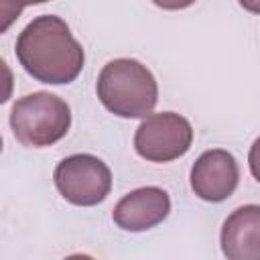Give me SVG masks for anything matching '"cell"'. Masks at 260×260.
Returning <instances> with one entry per match:
<instances>
[{"instance_id":"1","label":"cell","mask_w":260,"mask_h":260,"mask_svg":"<svg viewBox=\"0 0 260 260\" xmlns=\"http://www.w3.org/2000/svg\"><path fill=\"white\" fill-rule=\"evenodd\" d=\"M22 69L37 81L67 85L83 69V49L71 35L69 24L55 14L32 18L18 35L14 47Z\"/></svg>"},{"instance_id":"2","label":"cell","mask_w":260,"mask_h":260,"mask_svg":"<svg viewBox=\"0 0 260 260\" xmlns=\"http://www.w3.org/2000/svg\"><path fill=\"white\" fill-rule=\"evenodd\" d=\"M95 91L102 106L120 118H146L158 100L152 71L130 57L106 63L98 75Z\"/></svg>"},{"instance_id":"3","label":"cell","mask_w":260,"mask_h":260,"mask_svg":"<svg viewBox=\"0 0 260 260\" xmlns=\"http://www.w3.org/2000/svg\"><path fill=\"white\" fill-rule=\"evenodd\" d=\"M71 126V110L65 100L49 91H35L14 102L10 128L22 146L43 148L59 142Z\"/></svg>"},{"instance_id":"4","label":"cell","mask_w":260,"mask_h":260,"mask_svg":"<svg viewBox=\"0 0 260 260\" xmlns=\"http://www.w3.org/2000/svg\"><path fill=\"white\" fill-rule=\"evenodd\" d=\"M53 181L61 197L79 207L102 203L112 189V173L108 165L85 152L65 156L55 167Z\"/></svg>"},{"instance_id":"5","label":"cell","mask_w":260,"mask_h":260,"mask_svg":"<svg viewBox=\"0 0 260 260\" xmlns=\"http://www.w3.org/2000/svg\"><path fill=\"white\" fill-rule=\"evenodd\" d=\"M193 144V128L177 112L146 116L134 134V150L148 162H171Z\"/></svg>"},{"instance_id":"6","label":"cell","mask_w":260,"mask_h":260,"mask_svg":"<svg viewBox=\"0 0 260 260\" xmlns=\"http://www.w3.org/2000/svg\"><path fill=\"white\" fill-rule=\"evenodd\" d=\"M191 189L193 193L209 203L225 201L234 195L240 183L238 160L223 148L205 150L191 167Z\"/></svg>"},{"instance_id":"7","label":"cell","mask_w":260,"mask_h":260,"mask_svg":"<svg viewBox=\"0 0 260 260\" xmlns=\"http://www.w3.org/2000/svg\"><path fill=\"white\" fill-rule=\"evenodd\" d=\"M171 213V197L160 187H140L124 195L112 217L118 228L126 232H146L162 223Z\"/></svg>"},{"instance_id":"8","label":"cell","mask_w":260,"mask_h":260,"mask_svg":"<svg viewBox=\"0 0 260 260\" xmlns=\"http://www.w3.org/2000/svg\"><path fill=\"white\" fill-rule=\"evenodd\" d=\"M219 244L228 260H260V205L234 209L221 225Z\"/></svg>"},{"instance_id":"9","label":"cell","mask_w":260,"mask_h":260,"mask_svg":"<svg viewBox=\"0 0 260 260\" xmlns=\"http://www.w3.org/2000/svg\"><path fill=\"white\" fill-rule=\"evenodd\" d=\"M49 0H0V32H6L10 28V24L20 16L24 6H32V4H43Z\"/></svg>"},{"instance_id":"10","label":"cell","mask_w":260,"mask_h":260,"mask_svg":"<svg viewBox=\"0 0 260 260\" xmlns=\"http://www.w3.org/2000/svg\"><path fill=\"white\" fill-rule=\"evenodd\" d=\"M248 165H250V173L252 177L260 183V136L252 142L250 152H248Z\"/></svg>"},{"instance_id":"11","label":"cell","mask_w":260,"mask_h":260,"mask_svg":"<svg viewBox=\"0 0 260 260\" xmlns=\"http://www.w3.org/2000/svg\"><path fill=\"white\" fill-rule=\"evenodd\" d=\"M154 6L162 8V10H183L189 8L191 4H195L197 0H152Z\"/></svg>"},{"instance_id":"12","label":"cell","mask_w":260,"mask_h":260,"mask_svg":"<svg viewBox=\"0 0 260 260\" xmlns=\"http://www.w3.org/2000/svg\"><path fill=\"white\" fill-rule=\"evenodd\" d=\"M240 6L252 14H260V0H238Z\"/></svg>"}]
</instances>
